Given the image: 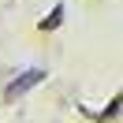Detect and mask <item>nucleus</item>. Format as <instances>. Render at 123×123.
Instances as JSON below:
<instances>
[{
  "label": "nucleus",
  "instance_id": "obj_1",
  "mask_svg": "<svg viewBox=\"0 0 123 123\" xmlns=\"http://www.w3.org/2000/svg\"><path fill=\"white\" fill-rule=\"evenodd\" d=\"M41 78H45V71H41V67H30V71H23V75H19L15 82L8 86V90H4V97H8V101L23 97V93L30 90V86H37V82H41Z\"/></svg>",
  "mask_w": 123,
  "mask_h": 123
},
{
  "label": "nucleus",
  "instance_id": "obj_2",
  "mask_svg": "<svg viewBox=\"0 0 123 123\" xmlns=\"http://www.w3.org/2000/svg\"><path fill=\"white\" fill-rule=\"evenodd\" d=\"M60 23H63V4H56V8L49 11V19H41V30H56Z\"/></svg>",
  "mask_w": 123,
  "mask_h": 123
}]
</instances>
